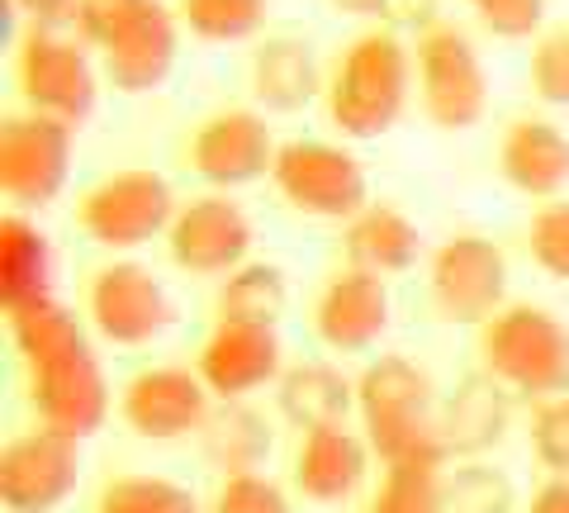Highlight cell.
<instances>
[{
  "label": "cell",
  "instance_id": "7c38bea8",
  "mask_svg": "<svg viewBox=\"0 0 569 513\" xmlns=\"http://www.w3.org/2000/svg\"><path fill=\"white\" fill-rule=\"evenodd\" d=\"M86 318L104 343L148 347L171 324V299L142 262H110L86 286Z\"/></svg>",
  "mask_w": 569,
  "mask_h": 513
},
{
  "label": "cell",
  "instance_id": "7402d4cb",
  "mask_svg": "<svg viewBox=\"0 0 569 513\" xmlns=\"http://www.w3.org/2000/svg\"><path fill=\"white\" fill-rule=\"evenodd\" d=\"M276 410L290 428H299V437L347 428V418L356 414V381L328 362L284 366V376L276 381Z\"/></svg>",
  "mask_w": 569,
  "mask_h": 513
},
{
  "label": "cell",
  "instance_id": "f1b7e54d",
  "mask_svg": "<svg viewBox=\"0 0 569 513\" xmlns=\"http://www.w3.org/2000/svg\"><path fill=\"white\" fill-rule=\"evenodd\" d=\"M441 509L447 513H512L518 490L489 462H460L441 475Z\"/></svg>",
  "mask_w": 569,
  "mask_h": 513
},
{
  "label": "cell",
  "instance_id": "7a4b0ae2",
  "mask_svg": "<svg viewBox=\"0 0 569 513\" xmlns=\"http://www.w3.org/2000/svg\"><path fill=\"white\" fill-rule=\"evenodd\" d=\"M408 77H413V52L403 48L395 29L356 33L323 86L328 124L356 144L389 134L408 105Z\"/></svg>",
  "mask_w": 569,
  "mask_h": 513
},
{
  "label": "cell",
  "instance_id": "8992f818",
  "mask_svg": "<svg viewBox=\"0 0 569 513\" xmlns=\"http://www.w3.org/2000/svg\"><path fill=\"white\" fill-rule=\"evenodd\" d=\"M14 86L33 115H52L71 129L96 110V67L86 58V43L48 24L24 29L14 48Z\"/></svg>",
  "mask_w": 569,
  "mask_h": 513
},
{
  "label": "cell",
  "instance_id": "1f68e13d",
  "mask_svg": "<svg viewBox=\"0 0 569 513\" xmlns=\"http://www.w3.org/2000/svg\"><path fill=\"white\" fill-rule=\"evenodd\" d=\"M527 437H531V456L546 466V475L569 481V395L531 404Z\"/></svg>",
  "mask_w": 569,
  "mask_h": 513
},
{
  "label": "cell",
  "instance_id": "5b68a950",
  "mask_svg": "<svg viewBox=\"0 0 569 513\" xmlns=\"http://www.w3.org/2000/svg\"><path fill=\"white\" fill-rule=\"evenodd\" d=\"M176 209L181 205H176L167 176H157L148 167H123V171H110L104 181L81 190L77 228L96 247L133 253V247L152 243V238H167Z\"/></svg>",
  "mask_w": 569,
  "mask_h": 513
},
{
  "label": "cell",
  "instance_id": "ab89813d",
  "mask_svg": "<svg viewBox=\"0 0 569 513\" xmlns=\"http://www.w3.org/2000/svg\"><path fill=\"white\" fill-rule=\"evenodd\" d=\"M337 10H347V14H366V20H380V14L395 10V0H332Z\"/></svg>",
  "mask_w": 569,
  "mask_h": 513
},
{
  "label": "cell",
  "instance_id": "836d02e7",
  "mask_svg": "<svg viewBox=\"0 0 569 513\" xmlns=\"http://www.w3.org/2000/svg\"><path fill=\"white\" fill-rule=\"evenodd\" d=\"M527 81H531V96L537 100L565 105L569 110V29H550L531 43Z\"/></svg>",
  "mask_w": 569,
  "mask_h": 513
},
{
  "label": "cell",
  "instance_id": "52a82bcc",
  "mask_svg": "<svg viewBox=\"0 0 569 513\" xmlns=\"http://www.w3.org/2000/svg\"><path fill=\"white\" fill-rule=\"evenodd\" d=\"M413 67H418V100L422 115L447 134H460L479 124L489 105V81L479 67L475 43L447 20H432L418 29L413 43Z\"/></svg>",
  "mask_w": 569,
  "mask_h": 513
},
{
  "label": "cell",
  "instance_id": "cb8c5ba5",
  "mask_svg": "<svg viewBox=\"0 0 569 513\" xmlns=\"http://www.w3.org/2000/svg\"><path fill=\"white\" fill-rule=\"evenodd\" d=\"M323 77H318V62L309 43L290 39V33H276V39H261L252 48V96L276 115H295L305 110L309 100L323 96Z\"/></svg>",
  "mask_w": 569,
  "mask_h": 513
},
{
  "label": "cell",
  "instance_id": "ba28073f",
  "mask_svg": "<svg viewBox=\"0 0 569 513\" xmlns=\"http://www.w3.org/2000/svg\"><path fill=\"white\" fill-rule=\"evenodd\" d=\"M427 295L447 324L485 328L508 309V257L493 238L456 234L427 257Z\"/></svg>",
  "mask_w": 569,
  "mask_h": 513
},
{
  "label": "cell",
  "instance_id": "3957f363",
  "mask_svg": "<svg viewBox=\"0 0 569 513\" xmlns=\"http://www.w3.org/2000/svg\"><path fill=\"white\" fill-rule=\"evenodd\" d=\"M356 414H361L366 442L380 456V466H399L413 456H447L437 437V385L418 362L399 357V352L366 362V371L356 376Z\"/></svg>",
  "mask_w": 569,
  "mask_h": 513
},
{
  "label": "cell",
  "instance_id": "5bb4252c",
  "mask_svg": "<svg viewBox=\"0 0 569 513\" xmlns=\"http://www.w3.org/2000/svg\"><path fill=\"white\" fill-rule=\"evenodd\" d=\"M252 253V219L228 196H194L167 228V257L186 276H233Z\"/></svg>",
  "mask_w": 569,
  "mask_h": 513
},
{
  "label": "cell",
  "instance_id": "ac0fdd59",
  "mask_svg": "<svg viewBox=\"0 0 569 513\" xmlns=\"http://www.w3.org/2000/svg\"><path fill=\"white\" fill-rule=\"evenodd\" d=\"M389 328V286L385 276L342 267L323 280L313 299V333L332 352H370Z\"/></svg>",
  "mask_w": 569,
  "mask_h": 513
},
{
  "label": "cell",
  "instance_id": "f546056e",
  "mask_svg": "<svg viewBox=\"0 0 569 513\" xmlns=\"http://www.w3.org/2000/svg\"><path fill=\"white\" fill-rule=\"evenodd\" d=\"M96 513H200V500L167 475H114L100 490Z\"/></svg>",
  "mask_w": 569,
  "mask_h": 513
},
{
  "label": "cell",
  "instance_id": "9c48e42d",
  "mask_svg": "<svg viewBox=\"0 0 569 513\" xmlns=\"http://www.w3.org/2000/svg\"><path fill=\"white\" fill-rule=\"evenodd\" d=\"M271 181L280 190V200L309 219L351 224L370 205L361 162L347 148L323 144V138H290V144H280Z\"/></svg>",
  "mask_w": 569,
  "mask_h": 513
},
{
  "label": "cell",
  "instance_id": "74e56055",
  "mask_svg": "<svg viewBox=\"0 0 569 513\" xmlns=\"http://www.w3.org/2000/svg\"><path fill=\"white\" fill-rule=\"evenodd\" d=\"M20 14H29L33 24H48V29H62V24H71V6L77 0H10Z\"/></svg>",
  "mask_w": 569,
  "mask_h": 513
},
{
  "label": "cell",
  "instance_id": "44dd1931",
  "mask_svg": "<svg viewBox=\"0 0 569 513\" xmlns=\"http://www.w3.org/2000/svg\"><path fill=\"white\" fill-rule=\"evenodd\" d=\"M370 456L376 452H370L366 433H351V428L305 433L295 447V490L309 504H342L361 490Z\"/></svg>",
  "mask_w": 569,
  "mask_h": 513
},
{
  "label": "cell",
  "instance_id": "d590c367",
  "mask_svg": "<svg viewBox=\"0 0 569 513\" xmlns=\"http://www.w3.org/2000/svg\"><path fill=\"white\" fill-rule=\"evenodd\" d=\"M209 513H290V504H284V490L271 475L242 471V475H223Z\"/></svg>",
  "mask_w": 569,
  "mask_h": 513
},
{
  "label": "cell",
  "instance_id": "e575fe53",
  "mask_svg": "<svg viewBox=\"0 0 569 513\" xmlns=\"http://www.w3.org/2000/svg\"><path fill=\"white\" fill-rule=\"evenodd\" d=\"M152 0H77L71 6V29L86 48H110L123 29H129Z\"/></svg>",
  "mask_w": 569,
  "mask_h": 513
},
{
  "label": "cell",
  "instance_id": "6da1fadb",
  "mask_svg": "<svg viewBox=\"0 0 569 513\" xmlns=\"http://www.w3.org/2000/svg\"><path fill=\"white\" fill-rule=\"evenodd\" d=\"M6 318L14 352L24 362L29 410L39 428L67 433L77 442L100 433L110 418V385H104V371L77 314L58 299H39V305H24Z\"/></svg>",
  "mask_w": 569,
  "mask_h": 513
},
{
  "label": "cell",
  "instance_id": "60d3db41",
  "mask_svg": "<svg viewBox=\"0 0 569 513\" xmlns=\"http://www.w3.org/2000/svg\"><path fill=\"white\" fill-rule=\"evenodd\" d=\"M466 6H470V10H479V6H489V0H466Z\"/></svg>",
  "mask_w": 569,
  "mask_h": 513
},
{
  "label": "cell",
  "instance_id": "4dcf8cb0",
  "mask_svg": "<svg viewBox=\"0 0 569 513\" xmlns=\"http://www.w3.org/2000/svg\"><path fill=\"white\" fill-rule=\"evenodd\" d=\"M181 24L204 43H242L266 20V0H181Z\"/></svg>",
  "mask_w": 569,
  "mask_h": 513
},
{
  "label": "cell",
  "instance_id": "ffe728a7",
  "mask_svg": "<svg viewBox=\"0 0 569 513\" xmlns=\"http://www.w3.org/2000/svg\"><path fill=\"white\" fill-rule=\"evenodd\" d=\"M498 176L531 200H550L569 186V134L550 119H512L498 144Z\"/></svg>",
  "mask_w": 569,
  "mask_h": 513
},
{
  "label": "cell",
  "instance_id": "4316f807",
  "mask_svg": "<svg viewBox=\"0 0 569 513\" xmlns=\"http://www.w3.org/2000/svg\"><path fill=\"white\" fill-rule=\"evenodd\" d=\"M290 305V286H284V272L271 262H247L233 276H223L219 286V309L223 324H257V328H276Z\"/></svg>",
  "mask_w": 569,
  "mask_h": 513
},
{
  "label": "cell",
  "instance_id": "d6986e66",
  "mask_svg": "<svg viewBox=\"0 0 569 513\" xmlns=\"http://www.w3.org/2000/svg\"><path fill=\"white\" fill-rule=\"evenodd\" d=\"M104 58V77L119 96H148L157 91L171 67H176V20L162 0H152L138 20L119 33V39L100 52Z\"/></svg>",
  "mask_w": 569,
  "mask_h": 513
},
{
  "label": "cell",
  "instance_id": "e0dca14e",
  "mask_svg": "<svg viewBox=\"0 0 569 513\" xmlns=\"http://www.w3.org/2000/svg\"><path fill=\"white\" fill-rule=\"evenodd\" d=\"M512 404H518V395L503 381H493L489 371H470L437 404V437L447 462H485L512 428Z\"/></svg>",
  "mask_w": 569,
  "mask_h": 513
},
{
  "label": "cell",
  "instance_id": "30bf717a",
  "mask_svg": "<svg viewBox=\"0 0 569 513\" xmlns=\"http://www.w3.org/2000/svg\"><path fill=\"white\" fill-rule=\"evenodd\" d=\"M71 171V124L52 115H10L0 124V190L14 209L58 200Z\"/></svg>",
  "mask_w": 569,
  "mask_h": 513
},
{
  "label": "cell",
  "instance_id": "d6a6232c",
  "mask_svg": "<svg viewBox=\"0 0 569 513\" xmlns=\"http://www.w3.org/2000/svg\"><path fill=\"white\" fill-rule=\"evenodd\" d=\"M527 257L546 276L569 280V200H546L527 224Z\"/></svg>",
  "mask_w": 569,
  "mask_h": 513
},
{
  "label": "cell",
  "instance_id": "8d00e7d4",
  "mask_svg": "<svg viewBox=\"0 0 569 513\" xmlns=\"http://www.w3.org/2000/svg\"><path fill=\"white\" fill-rule=\"evenodd\" d=\"M475 20L493 39H531L546 24V0H489V6L475 10Z\"/></svg>",
  "mask_w": 569,
  "mask_h": 513
},
{
  "label": "cell",
  "instance_id": "9a60e30c",
  "mask_svg": "<svg viewBox=\"0 0 569 513\" xmlns=\"http://www.w3.org/2000/svg\"><path fill=\"white\" fill-rule=\"evenodd\" d=\"M280 144L271 138V124L257 110H219L209 115L190 138V167L200 181L219 190L252 186L271 176Z\"/></svg>",
  "mask_w": 569,
  "mask_h": 513
},
{
  "label": "cell",
  "instance_id": "484cf974",
  "mask_svg": "<svg viewBox=\"0 0 569 513\" xmlns=\"http://www.w3.org/2000/svg\"><path fill=\"white\" fill-rule=\"evenodd\" d=\"M200 442H204V456L223 475H242V471H257L271 456V423L247 399H233L209 414Z\"/></svg>",
  "mask_w": 569,
  "mask_h": 513
},
{
  "label": "cell",
  "instance_id": "f35d334b",
  "mask_svg": "<svg viewBox=\"0 0 569 513\" xmlns=\"http://www.w3.org/2000/svg\"><path fill=\"white\" fill-rule=\"evenodd\" d=\"M527 513H569V481H556V475H546V485L531 490Z\"/></svg>",
  "mask_w": 569,
  "mask_h": 513
},
{
  "label": "cell",
  "instance_id": "603a6c76",
  "mask_svg": "<svg viewBox=\"0 0 569 513\" xmlns=\"http://www.w3.org/2000/svg\"><path fill=\"white\" fill-rule=\"evenodd\" d=\"M342 253H347V267H356V272L399 276L418 262L422 234L403 209L385 205V200H370L361 215L342 228Z\"/></svg>",
  "mask_w": 569,
  "mask_h": 513
},
{
  "label": "cell",
  "instance_id": "d4e9b609",
  "mask_svg": "<svg viewBox=\"0 0 569 513\" xmlns=\"http://www.w3.org/2000/svg\"><path fill=\"white\" fill-rule=\"evenodd\" d=\"M39 299H52V247L43 228L14 209L0 219V309L14 314Z\"/></svg>",
  "mask_w": 569,
  "mask_h": 513
},
{
  "label": "cell",
  "instance_id": "83f0119b",
  "mask_svg": "<svg viewBox=\"0 0 569 513\" xmlns=\"http://www.w3.org/2000/svg\"><path fill=\"white\" fill-rule=\"evenodd\" d=\"M447 466H451L447 456H413V462L385 466L366 513H447L441 509V475H447Z\"/></svg>",
  "mask_w": 569,
  "mask_h": 513
},
{
  "label": "cell",
  "instance_id": "277c9868",
  "mask_svg": "<svg viewBox=\"0 0 569 513\" xmlns=\"http://www.w3.org/2000/svg\"><path fill=\"white\" fill-rule=\"evenodd\" d=\"M479 371L527 404L569 395V328L541 305H508L479 328Z\"/></svg>",
  "mask_w": 569,
  "mask_h": 513
},
{
  "label": "cell",
  "instance_id": "2e32d148",
  "mask_svg": "<svg viewBox=\"0 0 569 513\" xmlns=\"http://www.w3.org/2000/svg\"><path fill=\"white\" fill-rule=\"evenodd\" d=\"M194 371H200V381L209 385V395L219 404L252 399L257 391H266V385H276L284 376L280 333L213 318L209 338L200 343V357H194Z\"/></svg>",
  "mask_w": 569,
  "mask_h": 513
},
{
  "label": "cell",
  "instance_id": "4fadbf2b",
  "mask_svg": "<svg viewBox=\"0 0 569 513\" xmlns=\"http://www.w3.org/2000/svg\"><path fill=\"white\" fill-rule=\"evenodd\" d=\"M213 414V395L190 366H148L123 381L119 418L123 428L148 442H181L200 433Z\"/></svg>",
  "mask_w": 569,
  "mask_h": 513
},
{
  "label": "cell",
  "instance_id": "8fae6325",
  "mask_svg": "<svg viewBox=\"0 0 569 513\" xmlns=\"http://www.w3.org/2000/svg\"><path fill=\"white\" fill-rule=\"evenodd\" d=\"M81 481V442L52 428H29L0 452V509L52 513Z\"/></svg>",
  "mask_w": 569,
  "mask_h": 513
}]
</instances>
